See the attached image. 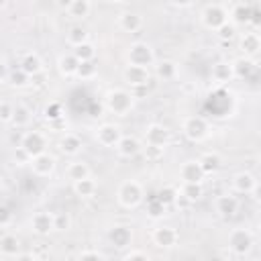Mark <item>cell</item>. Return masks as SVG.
I'll use <instances>...</instances> for the list:
<instances>
[{
  "mask_svg": "<svg viewBox=\"0 0 261 261\" xmlns=\"http://www.w3.org/2000/svg\"><path fill=\"white\" fill-rule=\"evenodd\" d=\"M216 35H218V39H222V41H230V39H234V35H237V27L230 24V22H224V24L216 31Z\"/></svg>",
  "mask_w": 261,
  "mask_h": 261,
  "instance_id": "bcb514c9",
  "label": "cell"
},
{
  "mask_svg": "<svg viewBox=\"0 0 261 261\" xmlns=\"http://www.w3.org/2000/svg\"><path fill=\"white\" fill-rule=\"evenodd\" d=\"M108 241L116 249H126L133 243V228L128 224H114L108 230Z\"/></svg>",
  "mask_w": 261,
  "mask_h": 261,
  "instance_id": "44dd1931",
  "label": "cell"
},
{
  "mask_svg": "<svg viewBox=\"0 0 261 261\" xmlns=\"http://www.w3.org/2000/svg\"><path fill=\"white\" fill-rule=\"evenodd\" d=\"M47 147H49V141L41 130H27L18 143V149L29 157V161L41 153H47Z\"/></svg>",
  "mask_w": 261,
  "mask_h": 261,
  "instance_id": "52a82bcc",
  "label": "cell"
},
{
  "mask_svg": "<svg viewBox=\"0 0 261 261\" xmlns=\"http://www.w3.org/2000/svg\"><path fill=\"white\" fill-rule=\"evenodd\" d=\"M153 73H155V77H159L163 82H171V80L177 77V63L171 61V59L155 61L153 63Z\"/></svg>",
  "mask_w": 261,
  "mask_h": 261,
  "instance_id": "d4e9b609",
  "label": "cell"
},
{
  "mask_svg": "<svg viewBox=\"0 0 261 261\" xmlns=\"http://www.w3.org/2000/svg\"><path fill=\"white\" fill-rule=\"evenodd\" d=\"M18 69L24 71L29 77H33V75L45 71V65H43V59H41L39 53L29 51V53H22V55H20V59H18Z\"/></svg>",
  "mask_w": 261,
  "mask_h": 261,
  "instance_id": "7402d4cb",
  "label": "cell"
},
{
  "mask_svg": "<svg viewBox=\"0 0 261 261\" xmlns=\"http://www.w3.org/2000/svg\"><path fill=\"white\" fill-rule=\"evenodd\" d=\"M47 126H49V130H53V133H65V130H67V118L63 116V118L51 120V122H47Z\"/></svg>",
  "mask_w": 261,
  "mask_h": 261,
  "instance_id": "c3c4849f",
  "label": "cell"
},
{
  "mask_svg": "<svg viewBox=\"0 0 261 261\" xmlns=\"http://www.w3.org/2000/svg\"><path fill=\"white\" fill-rule=\"evenodd\" d=\"M141 153H143V157L147 159V163H157L159 159H163L165 149H161V147H153V145H143Z\"/></svg>",
  "mask_w": 261,
  "mask_h": 261,
  "instance_id": "b9f144b4",
  "label": "cell"
},
{
  "mask_svg": "<svg viewBox=\"0 0 261 261\" xmlns=\"http://www.w3.org/2000/svg\"><path fill=\"white\" fill-rule=\"evenodd\" d=\"M135 106V96L126 88H112L104 94V108L114 116H126Z\"/></svg>",
  "mask_w": 261,
  "mask_h": 261,
  "instance_id": "7a4b0ae2",
  "label": "cell"
},
{
  "mask_svg": "<svg viewBox=\"0 0 261 261\" xmlns=\"http://www.w3.org/2000/svg\"><path fill=\"white\" fill-rule=\"evenodd\" d=\"M29 224H31V230L37 237H47V234L53 232V212H45V210L35 212L31 216Z\"/></svg>",
  "mask_w": 261,
  "mask_h": 261,
  "instance_id": "e0dca14e",
  "label": "cell"
},
{
  "mask_svg": "<svg viewBox=\"0 0 261 261\" xmlns=\"http://www.w3.org/2000/svg\"><path fill=\"white\" fill-rule=\"evenodd\" d=\"M65 39H67V43H69L71 47H77V45L90 41V33H88L86 27H82V24H73V27L67 31V37H65Z\"/></svg>",
  "mask_w": 261,
  "mask_h": 261,
  "instance_id": "836d02e7",
  "label": "cell"
},
{
  "mask_svg": "<svg viewBox=\"0 0 261 261\" xmlns=\"http://www.w3.org/2000/svg\"><path fill=\"white\" fill-rule=\"evenodd\" d=\"M210 77H212V82H216L220 86H226L228 82H232L234 75H232L230 61H216L212 65V69H210Z\"/></svg>",
  "mask_w": 261,
  "mask_h": 261,
  "instance_id": "484cf974",
  "label": "cell"
},
{
  "mask_svg": "<svg viewBox=\"0 0 261 261\" xmlns=\"http://www.w3.org/2000/svg\"><path fill=\"white\" fill-rule=\"evenodd\" d=\"M65 175H67V179L73 184V181H80V179L90 177V175H92V169H90V165H88L86 161L75 159V161H71V163L65 167Z\"/></svg>",
  "mask_w": 261,
  "mask_h": 261,
  "instance_id": "f1b7e54d",
  "label": "cell"
},
{
  "mask_svg": "<svg viewBox=\"0 0 261 261\" xmlns=\"http://www.w3.org/2000/svg\"><path fill=\"white\" fill-rule=\"evenodd\" d=\"M8 84H10L12 88L20 90V88H27V86H31V77H29L24 71H20V69L16 67V69H12V71L8 73Z\"/></svg>",
  "mask_w": 261,
  "mask_h": 261,
  "instance_id": "f35d334b",
  "label": "cell"
},
{
  "mask_svg": "<svg viewBox=\"0 0 261 261\" xmlns=\"http://www.w3.org/2000/svg\"><path fill=\"white\" fill-rule=\"evenodd\" d=\"M122 261H151V259H149V255H147L145 251L135 249V251H128V253L122 257Z\"/></svg>",
  "mask_w": 261,
  "mask_h": 261,
  "instance_id": "7dc6e473",
  "label": "cell"
},
{
  "mask_svg": "<svg viewBox=\"0 0 261 261\" xmlns=\"http://www.w3.org/2000/svg\"><path fill=\"white\" fill-rule=\"evenodd\" d=\"M94 137H96L98 145L110 149V147H116V143H118L120 137H122V130H120V126L114 124V122H102V124L96 128Z\"/></svg>",
  "mask_w": 261,
  "mask_h": 261,
  "instance_id": "7c38bea8",
  "label": "cell"
},
{
  "mask_svg": "<svg viewBox=\"0 0 261 261\" xmlns=\"http://www.w3.org/2000/svg\"><path fill=\"white\" fill-rule=\"evenodd\" d=\"M171 143V130L161 124V122H151L145 128V145H153V147H161L165 149Z\"/></svg>",
  "mask_w": 261,
  "mask_h": 261,
  "instance_id": "30bf717a",
  "label": "cell"
},
{
  "mask_svg": "<svg viewBox=\"0 0 261 261\" xmlns=\"http://www.w3.org/2000/svg\"><path fill=\"white\" fill-rule=\"evenodd\" d=\"M255 10L249 2H234L228 8V22L234 27H249L251 22H255Z\"/></svg>",
  "mask_w": 261,
  "mask_h": 261,
  "instance_id": "9c48e42d",
  "label": "cell"
},
{
  "mask_svg": "<svg viewBox=\"0 0 261 261\" xmlns=\"http://www.w3.org/2000/svg\"><path fill=\"white\" fill-rule=\"evenodd\" d=\"M257 186H259V181H257L255 173H251V171H237L230 179V188L237 194H255Z\"/></svg>",
  "mask_w": 261,
  "mask_h": 261,
  "instance_id": "9a60e30c",
  "label": "cell"
},
{
  "mask_svg": "<svg viewBox=\"0 0 261 261\" xmlns=\"http://www.w3.org/2000/svg\"><path fill=\"white\" fill-rule=\"evenodd\" d=\"M71 190H73V194L77 196V198H94L96 196V192H98V184H96V179L90 175V177H86V179H80V181H73L71 184Z\"/></svg>",
  "mask_w": 261,
  "mask_h": 261,
  "instance_id": "f546056e",
  "label": "cell"
},
{
  "mask_svg": "<svg viewBox=\"0 0 261 261\" xmlns=\"http://www.w3.org/2000/svg\"><path fill=\"white\" fill-rule=\"evenodd\" d=\"M57 147H59V151H61L63 155L75 157V155L82 153L84 141H82V137L75 135V133H63V135L59 137V141H57Z\"/></svg>",
  "mask_w": 261,
  "mask_h": 261,
  "instance_id": "ffe728a7",
  "label": "cell"
},
{
  "mask_svg": "<svg viewBox=\"0 0 261 261\" xmlns=\"http://www.w3.org/2000/svg\"><path fill=\"white\" fill-rule=\"evenodd\" d=\"M239 49L243 57H251L255 59L257 53L261 51V37L257 31H245L239 35Z\"/></svg>",
  "mask_w": 261,
  "mask_h": 261,
  "instance_id": "5bb4252c",
  "label": "cell"
},
{
  "mask_svg": "<svg viewBox=\"0 0 261 261\" xmlns=\"http://www.w3.org/2000/svg\"><path fill=\"white\" fill-rule=\"evenodd\" d=\"M204 171L198 163V159H188L179 167V179L181 184H202L204 181Z\"/></svg>",
  "mask_w": 261,
  "mask_h": 261,
  "instance_id": "d6986e66",
  "label": "cell"
},
{
  "mask_svg": "<svg viewBox=\"0 0 261 261\" xmlns=\"http://www.w3.org/2000/svg\"><path fill=\"white\" fill-rule=\"evenodd\" d=\"M67 14L71 16V18H75V20H84V18H88L90 16V12H92V2L90 0H71V2H67Z\"/></svg>",
  "mask_w": 261,
  "mask_h": 261,
  "instance_id": "1f68e13d",
  "label": "cell"
},
{
  "mask_svg": "<svg viewBox=\"0 0 261 261\" xmlns=\"http://www.w3.org/2000/svg\"><path fill=\"white\" fill-rule=\"evenodd\" d=\"M181 135L190 143H202L210 137V124L204 116H198V114L186 116L181 120Z\"/></svg>",
  "mask_w": 261,
  "mask_h": 261,
  "instance_id": "277c9868",
  "label": "cell"
},
{
  "mask_svg": "<svg viewBox=\"0 0 261 261\" xmlns=\"http://www.w3.org/2000/svg\"><path fill=\"white\" fill-rule=\"evenodd\" d=\"M165 210H167V208H165L159 200H155V198L147 204V214H149V218H155V220H157V218H161V216L165 214Z\"/></svg>",
  "mask_w": 261,
  "mask_h": 261,
  "instance_id": "7bdbcfd3",
  "label": "cell"
},
{
  "mask_svg": "<svg viewBox=\"0 0 261 261\" xmlns=\"http://www.w3.org/2000/svg\"><path fill=\"white\" fill-rule=\"evenodd\" d=\"M98 75V65H96V61H82L80 65H77V71H75V77L77 80H94Z\"/></svg>",
  "mask_w": 261,
  "mask_h": 261,
  "instance_id": "74e56055",
  "label": "cell"
},
{
  "mask_svg": "<svg viewBox=\"0 0 261 261\" xmlns=\"http://www.w3.org/2000/svg\"><path fill=\"white\" fill-rule=\"evenodd\" d=\"M77 65L80 61L73 57V53H61L57 57V71L61 77H75V71H77Z\"/></svg>",
  "mask_w": 261,
  "mask_h": 261,
  "instance_id": "4316f807",
  "label": "cell"
},
{
  "mask_svg": "<svg viewBox=\"0 0 261 261\" xmlns=\"http://www.w3.org/2000/svg\"><path fill=\"white\" fill-rule=\"evenodd\" d=\"M12 112H14V104L2 100L0 102V122L2 124H10L12 122Z\"/></svg>",
  "mask_w": 261,
  "mask_h": 261,
  "instance_id": "f6af8a7d",
  "label": "cell"
},
{
  "mask_svg": "<svg viewBox=\"0 0 261 261\" xmlns=\"http://www.w3.org/2000/svg\"><path fill=\"white\" fill-rule=\"evenodd\" d=\"M29 165H31V169L37 177H49V175H53V171L57 167V159H55V155H51L47 151V153H41V155L33 157L29 161Z\"/></svg>",
  "mask_w": 261,
  "mask_h": 261,
  "instance_id": "4fadbf2b",
  "label": "cell"
},
{
  "mask_svg": "<svg viewBox=\"0 0 261 261\" xmlns=\"http://www.w3.org/2000/svg\"><path fill=\"white\" fill-rule=\"evenodd\" d=\"M6 6H8V2H6V0H0V10H4Z\"/></svg>",
  "mask_w": 261,
  "mask_h": 261,
  "instance_id": "11a10c76",
  "label": "cell"
},
{
  "mask_svg": "<svg viewBox=\"0 0 261 261\" xmlns=\"http://www.w3.org/2000/svg\"><path fill=\"white\" fill-rule=\"evenodd\" d=\"M116 153H118V157H122V159H133V157H137V155H141V149H143V143L135 137V135H122L120 137V141L116 143Z\"/></svg>",
  "mask_w": 261,
  "mask_h": 261,
  "instance_id": "2e32d148",
  "label": "cell"
},
{
  "mask_svg": "<svg viewBox=\"0 0 261 261\" xmlns=\"http://www.w3.org/2000/svg\"><path fill=\"white\" fill-rule=\"evenodd\" d=\"M71 228V216L67 212H53V230L57 232H65Z\"/></svg>",
  "mask_w": 261,
  "mask_h": 261,
  "instance_id": "ab89813d",
  "label": "cell"
},
{
  "mask_svg": "<svg viewBox=\"0 0 261 261\" xmlns=\"http://www.w3.org/2000/svg\"><path fill=\"white\" fill-rule=\"evenodd\" d=\"M226 245H228V251L234 253L237 257H245L251 253L253 245H255V237L249 228L245 226H237L228 232V239H226Z\"/></svg>",
  "mask_w": 261,
  "mask_h": 261,
  "instance_id": "5b68a950",
  "label": "cell"
},
{
  "mask_svg": "<svg viewBox=\"0 0 261 261\" xmlns=\"http://www.w3.org/2000/svg\"><path fill=\"white\" fill-rule=\"evenodd\" d=\"M206 261H222V257H218V255H210Z\"/></svg>",
  "mask_w": 261,
  "mask_h": 261,
  "instance_id": "db71d44e",
  "label": "cell"
},
{
  "mask_svg": "<svg viewBox=\"0 0 261 261\" xmlns=\"http://www.w3.org/2000/svg\"><path fill=\"white\" fill-rule=\"evenodd\" d=\"M20 251H22V245H20V239L16 234L4 232L0 237V255H4V257H16Z\"/></svg>",
  "mask_w": 261,
  "mask_h": 261,
  "instance_id": "83f0119b",
  "label": "cell"
},
{
  "mask_svg": "<svg viewBox=\"0 0 261 261\" xmlns=\"http://www.w3.org/2000/svg\"><path fill=\"white\" fill-rule=\"evenodd\" d=\"M214 208L222 218H230L239 212V198L232 194H220L214 200Z\"/></svg>",
  "mask_w": 261,
  "mask_h": 261,
  "instance_id": "cb8c5ba5",
  "label": "cell"
},
{
  "mask_svg": "<svg viewBox=\"0 0 261 261\" xmlns=\"http://www.w3.org/2000/svg\"><path fill=\"white\" fill-rule=\"evenodd\" d=\"M179 196L186 202H198L204 198V186L202 184H181Z\"/></svg>",
  "mask_w": 261,
  "mask_h": 261,
  "instance_id": "e575fe53",
  "label": "cell"
},
{
  "mask_svg": "<svg viewBox=\"0 0 261 261\" xmlns=\"http://www.w3.org/2000/svg\"><path fill=\"white\" fill-rule=\"evenodd\" d=\"M122 80L130 90H143L151 82V69L139 65H126L122 69Z\"/></svg>",
  "mask_w": 261,
  "mask_h": 261,
  "instance_id": "ba28073f",
  "label": "cell"
},
{
  "mask_svg": "<svg viewBox=\"0 0 261 261\" xmlns=\"http://www.w3.org/2000/svg\"><path fill=\"white\" fill-rule=\"evenodd\" d=\"M230 67H232V75H234L237 80H247V77H251V75L255 73V69H257V61L251 59V57H243V55H239L237 59L230 61Z\"/></svg>",
  "mask_w": 261,
  "mask_h": 261,
  "instance_id": "603a6c76",
  "label": "cell"
},
{
  "mask_svg": "<svg viewBox=\"0 0 261 261\" xmlns=\"http://www.w3.org/2000/svg\"><path fill=\"white\" fill-rule=\"evenodd\" d=\"M8 73H10V69H8L6 61L0 59V84H6L8 82Z\"/></svg>",
  "mask_w": 261,
  "mask_h": 261,
  "instance_id": "816d5d0a",
  "label": "cell"
},
{
  "mask_svg": "<svg viewBox=\"0 0 261 261\" xmlns=\"http://www.w3.org/2000/svg\"><path fill=\"white\" fill-rule=\"evenodd\" d=\"M10 222H12V210L6 204H0V228L8 226Z\"/></svg>",
  "mask_w": 261,
  "mask_h": 261,
  "instance_id": "681fc988",
  "label": "cell"
},
{
  "mask_svg": "<svg viewBox=\"0 0 261 261\" xmlns=\"http://www.w3.org/2000/svg\"><path fill=\"white\" fill-rule=\"evenodd\" d=\"M71 53H73V57H75L80 63H82V61H94V59H96V45L88 41V43H82V45L73 47Z\"/></svg>",
  "mask_w": 261,
  "mask_h": 261,
  "instance_id": "d590c367",
  "label": "cell"
},
{
  "mask_svg": "<svg viewBox=\"0 0 261 261\" xmlns=\"http://www.w3.org/2000/svg\"><path fill=\"white\" fill-rule=\"evenodd\" d=\"M43 116H45V120H47V122H51V120L63 118V116H65V112H63V106H61L59 102H49V104L43 108Z\"/></svg>",
  "mask_w": 261,
  "mask_h": 261,
  "instance_id": "60d3db41",
  "label": "cell"
},
{
  "mask_svg": "<svg viewBox=\"0 0 261 261\" xmlns=\"http://www.w3.org/2000/svg\"><path fill=\"white\" fill-rule=\"evenodd\" d=\"M200 22L208 31H218L224 22H228V6L222 2H210L200 10Z\"/></svg>",
  "mask_w": 261,
  "mask_h": 261,
  "instance_id": "3957f363",
  "label": "cell"
},
{
  "mask_svg": "<svg viewBox=\"0 0 261 261\" xmlns=\"http://www.w3.org/2000/svg\"><path fill=\"white\" fill-rule=\"evenodd\" d=\"M177 198H179V190H177L175 186H163V188L157 192V196H155V200H159L165 208H167V206H173V204L177 202Z\"/></svg>",
  "mask_w": 261,
  "mask_h": 261,
  "instance_id": "8d00e7d4",
  "label": "cell"
},
{
  "mask_svg": "<svg viewBox=\"0 0 261 261\" xmlns=\"http://www.w3.org/2000/svg\"><path fill=\"white\" fill-rule=\"evenodd\" d=\"M145 200V186L139 179H124L116 188V204L124 210H135Z\"/></svg>",
  "mask_w": 261,
  "mask_h": 261,
  "instance_id": "6da1fadb",
  "label": "cell"
},
{
  "mask_svg": "<svg viewBox=\"0 0 261 261\" xmlns=\"http://www.w3.org/2000/svg\"><path fill=\"white\" fill-rule=\"evenodd\" d=\"M171 6H175V8H188V6H192V2H171Z\"/></svg>",
  "mask_w": 261,
  "mask_h": 261,
  "instance_id": "f5cc1de1",
  "label": "cell"
},
{
  "mask_svg": "<svg viewBox=\"0 0 261 261\" xmlns=\"http://www.w3.org/2000/svg\"><path fill=\"white\" fill-rule=\"evenodd\" d=\"M33 122V110L27 104H14V112H12V126L16 128H27Z\"/></svg>",
  "mask_w": 261,
  "mask_h": 261,
  "instance_id": "d6a6232c",
  "label": "cell"
},
{
  "mask_svg": "<svg viewBox=\"0 0 261 261\" xmlns=\"http://www.w3.org/2000/svg\"><path fill=\"white\" fill-rule=\"evenodd\" d=\"M155 63V51L145 41H135L126 49V65H139V67H151Z\"/></svg>",
  "mask_w": 261,
  "mask_h": 261,
  "instance_id": "8992f818",
  "label": "cell"
},
{
  "mask_svg": "<svg viewBox=\"0 0 261 261\" xmlns=\"http://www.w3.org/2000/svg\"><path fill=\"white\" fill-rule=\"evenodd\" d=\"M116 24L124 33H139L143 29V24H145V18L135 10H122L116 16Z\"/></svg>",
  "mask_w": 261,
  "mask_h": 261,
  "instance_id": "ac0fdd59",
  "label": "cell"
},
{
  "mask_svg": "<svg viewBox=\"0 0 261 261\" xmlns=\"http://www.w3.org/2000/svg\"><path fill=\"white\" fill-rule=\"evenodd\" d=\"M151 241L159 249H173L177 245V241H179V232L173 226H169V224H161V226L153 228Z\"/></svg>",
  "mask_w": 261,
  "mask_h": 261,
  "instance_id": "8fae6325",
  "label": "cell"
},
{
  "mask_svg": "<svg viewBox=\"0 0 261 261\" xmlns=\"http://www.w3.org/2000/svg\"><path fill=\"white\" fill-rule=\"evenodd\" d=\"M75 261H106V257H104V253H100L96 249H84L75 257Z\"/></svg>",
  "mask_w": 261,
  "mask_h": 261,
  "instance_id": "ee69618b",
  "label": "cell"
},
{
  "mask_svg": "<svg viewBox=\"0 0 261 261\" xmlns=\"http://www.w3.org/2000/svg\"><path fill=\"white\" fill-rule=\"evenodd\" d=\"M198 163H200L204 175H212V173H216V171L222 167V159H220V155H218L216 151L204 153L202 157H198Z\"/></svg>",
  "mask_w": 261,
  "mask_h": 261,
  "instance_id": "4dcf8cb0",
  "label": "cell"
},
{
  "mask_svg": "<svg viewBox=\"0 0 261 261\" xmlns=\"http://www.w3.org/2000/svg\"><path fill=\"white\" fill-rule=\"evenodd\" d=\"M14 261H39V259H37V255L31 253V251H20V253L14 257Z\"/></svg>",
  "mask_w": 261,
  "mask_h": 261,
  "instance_id": "f907efd6",
  "label": "cell"
}]
</instances>
